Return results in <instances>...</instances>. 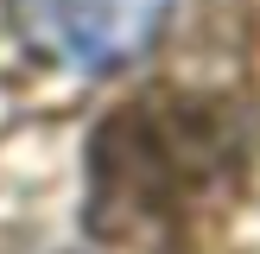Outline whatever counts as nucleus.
I'll use <instances>...</instances> for the list:
<instances>
[{
	"label": "nucleus",
	"instance_id": "1",
	"mask_svg": "<svg viewBox=\"0 0 260 254\" xmlns=\"http://www.w3.org/2000/svg\"><path fill=\"white\" fill-rule=\"evenodd\" d=\"M235 184V140L216 108L190 96H140L95 134L89 223L114 248L172 254L222 210Z\"/></svg>",
	"mask_w": 260,
	"mask_h": 254
},
{
	"label": "nucleus",
	"instance_id": "2",
	"mask_svg": "<svg viewBox=\"0 0 260 254\" xmlns=\"http://www.w3.org/2000/svg\"><path fill=\"white\" fill-rule=\"evenodd\" d=\"M172 0H13V25L38 57L63 70H121L159 38Z\"/></svg>",
	"mask_w": 260,
	"mask_h": 254
}]
</instances>
